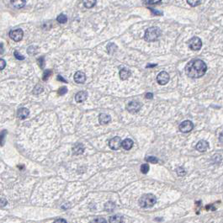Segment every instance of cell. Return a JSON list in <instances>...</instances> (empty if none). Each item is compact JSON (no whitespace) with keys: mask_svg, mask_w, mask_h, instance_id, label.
<instances>
[{"mask_svg":"<svg viewBox=\"0 0 223 223\" xmlns=\"http://www.w3.org/2000/svg\"><path fill=\"white\" fill-rule=\"evenodd\" d=\"M207 70L206 64L202 60L194 59L185 67V72L191 79H198L206 73Z\"/></svg>","mask_w":223,"mask_h":223,"instance_id":"6da1fadb","label":"cell"},{"mask_svg":"<svg viewBox=\"0 0 223 223\" xmlns=\"http://www.w3.org/2000/svg\"><path fill=\"white\" fill-rule=\"evenodd\" d=\"M156 201H157V199H156V197L153 194H143L140 198V200H139V205L142 208H150V207L154 206Z\"/></svg>","mask_w":223,"mask_h":223,"instance_id":"7a4b0ae2","label":"cell"},{"mask_svg":"<svg viewBox=\"0 0 223 223\" xmlns=\"http://www.w3.org/2000/svg\"><path fill=\"white\" fill-rule=\"evenodd\" d=\"M161 35V30L158 27H150L146 30L144 36V39L148 42L155 41L159 38Z\"/></svg>","mask_w":223,"mask_h":223,"instance_id":"3957f363","label":"cell"},{"mask_svg":"<svg viewBox=\"0 0 223 223\" xmlns=\"http://www.w3.org/2000/svg\"><path fill=\"white\" fill-rule=\"evenodd\" d=\"M189 46L190 48L193 51H198L201 48L202 46V42H201V40L198 37H193L192 39H190V43H189Z\"/></svg>","mask_w":223,"mask_h":223,"instance_id":"277c9868","label":"cell"},{"mask_svg":"<svg viewBox=\"0 0 223 223\" xmlns=\"http://www.w3.org/2000/svg\"><path fill=\"white\" fill-rule=\"evenodd\" d=\"M24 36V32L23 30L21 29H16V30H13L12 31H10V37L12 40H13L14 41H20L22 40Z\"/></svg>","mask_w":223,"mask_h":223,"instance_id":"5b68a950","label":"cell"},{"mask_svg":"<svg viewBox=\"0 0 223 223\" xmlns=\"http://www.w3.org/2000/svg\"><path fill=\"white\" fill-rule=\"evenodd\" d=\"M179 130L181 132H184V133H188L193 130L194 128V124L190 121H184V122H182L180 125H179Z\"/></svg>","mask_w":223,"mask_h":223,"instance_id":"8992f818","label":"cell"},{"mask_svg":"<svg viewBox=\"0 0 223 223\" xmlns=\"http://www.w3.org/2000/svg\"><path fill=\"white\" fill-rule=\"evenodd\" d=\"M121 139L119 136H115V137L112 138L109 141V146L111 148L112 150H118L119 148L121 147Z\"/></svg>","mask_w":223,"mask_h":223,"instance_id":"52a82bcc","label":"cell"},{"mask_svg":"<svg viewBox=\"0 0 223 223\" xmlns=\"http://www.w3.org/2000/svg\"><path fill=\"white\" fill-rule=\"evenodd\" d=\"M141 107V105L137 101H131L127 105V110L130 113L135 114L140 110Z\"/></svg>","mask_w":223,"mask_h":223,"instance_id":"ba28073f","label":"cell"},{"mask_svg":"<svg viewBox=\"0 0 223 223\" xmlns=\"http://www.w3.org/2000/svg\"><path fill=\"white\" fill-rule=\"evenodd\" d=\"M157 81L160 85H165L169 81V75L167 72H161L157 77Z\"/></svg>","mask_w":223,"mask_h":223,"instance_id":"9c48e42d","label":"cell"},{"mask_svg":"<svg viewBox=\"0 0 223 223\" xmlns=\"http://www.w3.org/2000/svg\"><path fill=\"white\" fill-rule=\"evenodd\" d=\"M84 152V147L82 143H76L72 147V153L74 155L83 154Z\"/></svg>","mask_w":223,"mask_h":223,"instance_id":"30bf717a","label":"cell"},{"mask_svg":"<svg viewBox=\"0 0 223 223\" xmlns=\"http://www.w3.org/2000/svg\"><path fill=\"white\" fill-rule=\"evenodd\" d=\"M209 148V143L207 142L206 141H204V140H201L196 145V149L199 152H206Z\"/></svg>","mask_w":223,"mask_h":223,"instance_id":"8fae6325","label":"cell"},{"mask_svg":"<svg viewBox=\"0 0 223 223\" xmlns=\"http://www.w3.org/2000/svg\"><path fill=\"white\" fill-rule=\"evenodd\" d=\"M86 80L85 74L83 72H77L74 74V81L77 83H83Z\"/></svg>","mask_w":223,"mask_h":223,"instance_id":"7c38bea8","label":"cell"},{"mask_svg":"<svg viewBox=\"0 0 223 223\" xmlns=\"http://www.w3.org/2000/svg\"><path fill=\"white\" fill-rule=\"evenodd\" d=\"M30 115V110L26 108H20L19 110H18V113H17V115L18 117L20 119V120H25L26 119L28 116Z\"/></svg>","mask_w":223,"mask_h":223,"instance_id":"4fadbf2b","label":"cell"},{"mask_svg":"<svg viewBox=\"0 0 223 223\" xmlns=\"http://www.w3.org/2000/svg\"><path fill=\"white\" fill-rule=\"evenodd\" d=\"M88 97V94L85 91H80L75 95V100L78 103H82V102L85 101Z\"/></svg>","mask_w":223,"mask_h":223,"instance_id":"5bb4252c","label":"cell"},{"mask_svg":"<svg viewBox=\"0 0 223 223\" xmlns=\"http://www.w3.org/2000/svg\"><path fill=\"white\" fill-rule=\"evenodd\" d=\"M98 121H99V123L101 125H107V124H109L110 122L111 118L107 114H100L99 117H98Z\"/></svg>","mask_w":223,"mask_h":223,"instance_id":"9a60e30c","label":"cell"},{"mask_svg":"<svg viewBox=\"0 0 223 223\" xmlns=\"http://www.w3.org/2000/svg\"><path fill=\"white\" fill-rule=\"evenodd\" d=\"M121 147L125 150H130L132 147H133V141L131 139H125L124 141L121 142Z\"/></svg>","mask_w":223,"mask_h":223,"instance_id":"2e32d148","label":"cell"},{"mask_svg":"<svg viewBox=\"0 0 223 223\" xmlns=\"http://www.w3.org/2000/svg\"><path fill=\"white\" fill-rule=\"evenodd\" d=\"M131 76V72L127 68H123L120 71V78L122 80H126L130 78Z\"/></svg>","mask_w":223,"mask_h":223,"instance_id":"e0dca14e","label":"cell"},{"mask_svg":"<svg viewBox=\"0 0 223 223\" xmlns=\"http://www.w3.org/2000/svg\"><path fill=\"white\" fill-rule=\"evenodd\" d=\"M11 3L13 7H15L17 9H21L25 5L26 0H11Z\"/></svg>","mask_w":223,"mask_h":223,"instance_id":"ac0fdd59","label":"cell"},{"mask_svg":"<svg viewBox=\"0 0 223 223\" xmlns=\"http://www.w3.org/2000/svg\"><path fill=\"white\" fill-rule=\"evenodd\" d=\"M110 223H122L123 222V217L118 215H115V216H112L110 217L109 219Z\"/></svg>","mask_w":223,"mask_h":223,"instance_id":"d6986e66","label":"cell"},{"mask_svg":"<svg viewBox=\"0 0 223 223\" xmlns=\"http://www.w3.org/2000/svg\"><path fill=\"white\" fill-rule=\"evenodd\" d=\"M96 2H97V0H83V3L87 9L93 8L96 4Z\"/></svg>","mask_w":223,"mask_h":223,"instance_id":"ffe728a7","label":"cell"},{"mask_svg":"<svg viewBox=\"0 0 223 223\" xmlns=\"http://www.w3.org/2000/svg\"><path fill=\"white\" fill-rule=\"evenodd\" d=\"M115 205L113 202H107V203L105 204V210H107V211H113V210H115Z\"/></svg>","mask_w":223,"mask_h":223,"instance_id":"44dd1931","label":"cell"},{"mask_svg":"<svg viewBox=\"0 0 223 223\" xmlns=\"http://www.w3.org/2000/svg\"><path fill=\"white\" fill-rule=\"evenodd\" d=\"M56 20H57V22L60 24H65V23H67V16H66L65 14L61 13L60 15L57 16V18H56Z\"/></svg>","mask_w":223,"mask_h":223,"instance_id":"7402d4cb","label":"cell"},{"mask_svg":"<svg viewBox=\"0 0 223 223\" xmlns=\"http://www.w3.org/2000/svg\"><path fill=\"white\" fill-rule=\"evenodd\" d=\"M43 90H44V89H43L42 86L40 84H37L33 89V94H41L43 92Z\"/></svg>","mask_w":223,"mask_h":223,"instance_id":"603a6c76","label":"cell"},{"mask_svg":"<svg viewBox=\"0 0 223 223\" xmlns=\"http://www.w3.org/2000/svg\"><path fill=\"white\" fill-rule=\"evenodd\" d=\"M107 50H108L109 53L112 54V53H114L117 50V46L114 43H110L108 46H107Z\"/></svg>","mask_w":223,"mask_h":223,"instance_id":"cb8c5ba5","label":"cell"},{"mask_svg":"<svg viewBox=\"0 0 223 223\" xmlns=\"http://www.w3.org/2000/svg\"><path fill=\"white\" fill-rule=\"evenodd\" d=\"M51 75H52V71H51V70H46V71L44 72V73H43L42 79L44 81H46V80L49 79Z\"/></svg>","mask_w":223,"mask_h":223,"instance_id":"d4e9b609","label":"cell"},{"mask_svg":"<svg viewBox=\"0 0 223 223\" xmlns=\"http://www.w3.org/2000/svg\"><path fill=\"white\" fill-rule=\"evenodd\" d=\"M188 3L192 7L198 6L201 3V0H187Z\"/></svg>","mask_w":223,"mask_h":223,"instance_id":"484cf974","label":"cell"},{"mask_svg":"<svg viewBox=\"0 0 223 223\" xmlns=\"http://www.w3.org/2000/svg\"><path fill=\"white\" fill-rule=\"evenodd\" d=\"M141 171L142 174H148L149 171V165L148 163H143L141 166Z\"/></svg>","mask_w":223,"mask_h":223,"instance_id":"4316f807","label":"cell"},{"mask_svg":"<svg viewBox=\"0 0 223 223\" xmlns=\"http://www.w3.org/2000/svg\"><path fill=\"white\" fill-rule=\"evenodd\" d=\"M145 160L147 161L148 163H157L158 162V158H155V157H147V158H145Z\"/></svg>","mask_w":223,"mask_h":223,"instance_id":"83f0119b","label":"cell"},{"mask_svg":"<svg viewBox=\"0 0 223 223\" xmlns=\"http://www.w3.org/2000/svg\"><path fill=\"white\" fill-rule=\"evenodd\" d=\"M6 134H7L6 131H3L0 132V146H3V143H4V138H5Z\"/></svg>","mask_w":223,"mask_h":223,"instance_id":"f1b7e54d","label":"cell"},{"mask_svg":"<svg viewBox=\"0 0 223 223\" xmlns=\"http://www.w3.org/2000/svg\"><path fill=\"white\" fill-rule=\"evenodd\" d=\"M90 223H107V221H106V220H105V218L98 217V218H95V219H94L93 221H91Z\"/></svg>","mask_w":223,"mask_h":223,"instance_id":"f546056e","label":"cell"},{"mask_svg":"<svg viewBox=\"0 0 223 223\" xmlns=\"http://www.w3.org/2000/svg\"><path fill=\"white\" fill-rule=\"evenodd\" d=\"M67 89L66 87H61L58 90L59 95H64L65 94H67Z\"/></svg>","mask_w":223,"mask_h":223,"instance_id":"4dcf8cb0","label":"cell"},{"mask_svg":"<svg viewBox=\"0 0 223 223\" xmlns=\"http://www.w3.org/2000/svg\"><path fill=\"white\" fill-rule=\"evenodd\" d=\"M38 64L40 67V68H44V67H45V60H44L43 56L40 57L39 59H38Z\"/></svg>","mask_w":223,"mask_h":223,"instance_id":"1f68e13d","label":"cell"},{"mask_svg":"<svg viewBox=\"0 0 223 223\" xmlns=\"http://www.w3.org/2000/svg\"><path fill=\"white\" fill-rule=\"evenodd\" d=\"M14 56H15V58H16V59L20 60V61H22V60L25 59V56H22V55H21L20 53L18 52L17 51H15V52H14Z\"/></svg>","mask_w":223,"mask_h":223,"instance_id":"d6a6232c","label":"cell"},{"mask_svg":"<svg viewBox=\"0 0 223 223\" xmlns=\"http://www.w3.org/2000/svg\"><path fill=\"white\" fill-rule=\"evenodd\" d=\"M145 3H148V4H154V3H157L158 2H160L161 0H143Z\"/></svg>","mask_w":223,"mask_h":223,"instance_id":"836d02e7","label":"cell"},{"mask_svg":"<svg viewBox=\"0 0 223 223\" xmlns=\"http://www.w3.org/2000/svg\"><path fill=\"white\" fill-rule=\"evenodd\" d=\"M6 67V62L3 59H0V71Z\"/></svg>","mask_w":223,"mask_h":223,"instance_id":"e575fe53","label":"cell"},{"mask_svg":"<svg viewBox=\"0 0 223 223\" xmlns=\"http://www.w3.org/2000/svg\"><path fill=\"white\" fill-rule=\"evenodd\" d=\"M7 205V200L4 198H0V207L5 206Z\"/></svg>","mask_w":223,"mask_h":223,"instance_id":"d590c367","label":"cell"},{"mask_svg":"<svg viewBox=\"0 0 223 223\" xmlns=\"http://www.w3.org/2000/svg\"><path fill=\"white\" fill-rule=\"evenodd\" d=\"M206 209L207 210H216V208L213 206V205H209V206H206Z\"/></svg>","mask_w":223,"mask_h":223,"instance_id":"8d00e7d4","label":"cell"},{"mask_svg":"<svg viewBox=\"0 0 223 223\" xmlns=\"http://www.w3.org/2000/svg\"><path fill=\"white\" fill-rule=\"evenodd\" d=\"M53 223H67V221L64 220V219H57Z\"/></svg>","mask_w":223,"mask_h":223,"instance_id":"74e56055","label":"cell"},{"mask_svg":"<svg viewBox=\"0 0 223 223\" xmlns=\"http://www.w3.org/2000/svg\"><path fill=\"white\" fill-rule=\"evenodd\" d=\"M146 98H153V94H152V93H148V94H146Z\"/></svg>","mask_w":223,"mask_h":223,"instance_id":"f35d334b","label":"cell"},{"mask_svg":"<svg viewBox=\"0 0 223 223\" xmlns=\"http://www.w3.org/2000/svg\"><path fill=\"white\" fill-rule=\"evenodd\" d=\"M219 141H220V142L223 143V131L221 133L220 136H219Z\"/></svg>","mask_w":223,"mask_h":223,"instance_id":"ab89813d","label":"cell"},{"mask_svg":"<svg viewBox=\"0 0 223 223\" xmlns=\"http://www.w3.org/2000/svg\"><path fill=\"white\" fill-rule=\"evenodd\" d=\"M57 79H61V81H63V82L67 83V81H66L65 79H63V78H62V76H59V75H58V76H57Z\"/></svg>","mask_w":223,"mask_h":223,"instance_id":"60d3db41","label":"cell"},{"mask_svg":"<svg viewBox=\"0 0 223 223\" xmlns=\"http://www.w3.org/2000/svg\"><path fill=\"white\" fill-rule=\"evenodd\" d=\"M3 52V44H0V53L2 54Z\"/></svg>","mask_w":223,"mask_h":223,"instance_id":"b9f144b4","label":"cell"}]
</instances>
